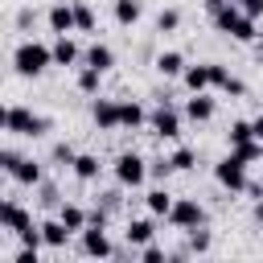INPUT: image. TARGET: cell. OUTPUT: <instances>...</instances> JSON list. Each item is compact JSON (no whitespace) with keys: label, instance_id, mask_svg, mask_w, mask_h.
Returning a JSON list of instances; mask_svg holds the SVG:
<instances>
[{"label":"cell","instance_id":"1","mask_svg":"<svg viewBox=\"0 0 263 263\" xmlns=\"http://www.w3.org/2000/svg\"><path fill=\"white\" fill-rule=\"evenodd\" d=\"M205 16L214 21L218 33H226L230 41H242V45H255L259 33H255V16H247L238 4L230 0H205Z\"/></svg>","mask_w":263,"mask_h":263},{"label":"cell","instance_id":"2","mask_svg":"<svg viewBox=\"0 0 263 263\" xmlns=\"http://www.w3.org/2000/svg\"><path fill=\"white\" fill-rule=\"evenodd\" d=\"M49 66H53V45H45V41L25 37V41L12 49V74H16V78H41Z\"/></svg>","mask_w":263,"mask_h":263},{"label":"cell","instance_id":"3","mask_svg":"<svg viewBox=\"0 0 263 263\" xmlns=\"http://www.w3.org/2000/svg\"><path fill=\"white\" fill-rule=\"evenodd\" d=\"M4 132L8 136H25V140H41L45 132H53V119L49 115H37L25 103H8L4 107Z\"/></svg>","mask_w":263,"mask_h":263},{"label":"cell","instance_id":"4","mask_svg":"<svg viewBox=\"0 0 263 263\" xmlns=\"http://www.w3.org/2000/svg\"><path fill=\"white\" fill-rule=\"evenodd\" d=\"M181 119H185V111H177L168 99H160V103L148 111V127H152L156 140H177V136H181Z\"/></svg>","mask_w":263,"mask_h":263},{"label":"cell","instance_id":"5","mask_svg":"<svg viewBox=\"0 0 263 263\" xmlns=\"http://www.w3.org/2000/svg\"><path fill=\"white\" fill-rule=\"evenodd\" d=\"M111 173H115V185H123V189H140V185L148 181V160H144L140 152H119L115 164H111Z\"/></svg>","mask_w":263,"mask_h":263},{"label":"cell","instance_id":"6","mask_svg":"<svg viewBox=\"0 0 263 263\" xmlns=\"http://www.w3.org/2000/svg\"><path fill=\"white\" fill-rule=\"evenodd\" d=\"M214 181H218L226 193H242V189H247V181H251V177H247V160H238L234 152H230V156H222V160L214 164Z\"/></svg>","mask_w":263,"mask_h":263},{"label":"cell","instance_id":"7","mask_svg":"<svg viewBox=\"0 0 263 263\" xmlns=\"http://www.w3.org/2000/svg\"><path fill=\"white\" fill-rule=\"evenodd\" d=\"M168 226L173 230H193V226H205V205L197 197H177L173 210H168Z\"/></svg>","mask_w":263,"mask_h":263},{"label":"cell","instance_id":"8","mask_svg":"<svg viewBox=\"0 0 263 263\" xmlns=\"http://www.w3.org/2000/svg\"><path fill=\"white\" fill-rule=\"evenodd\" d=\"M29 226H37L33 214H29L16 197H4V201H0V230H8V234H25Z\"/></svg>","mask_w":263,"mask_h":263},{"label":"cell","instance_id":"9","mask_svg":"<svg viewBox=\"0 0 263 263\" xmlns=\"http://www.w3.org/2000/svg\"><path fill=\"white\" fill-rule=\"evenodd\" d=\"M78 247H82V255H90V259H111V255H115V247H111V238H107V226H95V222L82 230V242H78Z\"/></svg>","mask_w":263,"mask_h":263},{"label":"cell","instance_id":"10","mask_svg":"<svg viewBox=\"0 0 263 263\" xmlns=\"http://www.w3.org/2000/svg\"><path fill=\"white\" fill-rule=\"evenodd\" d=\"M218 115V99L210 95V90H193L189 99H185V119H193V123H210Z\"/></svg>","mask_w":263,"mask_h":263},{"label":"cell","instance_id":"11","mask_svg":"<svg viewBox=\"0 0 263 263\" xmlns=\"http://www.w3.org/2000/svg\"><path fill=\"white\" fill-rule=\"evenodd\" d=\"M90 119H95L99 132H115V127H119V99H103V95H95V103H90Z\"/></svg>","mask_w":263,"mask_h":263},{"label":"cell","instance_id":"12","mask_svg":"<svg viewBox=\"0 0 263 263\" xmlns=\"http://www.w3.org/2000/svg\"><path fill=\"white\" fill-rule=\"evenodd\" d=\"M8 177H12L16 185H25V189H37V185L45 181V168H41V160H33V156H16V164L8 168Z\"/></svg>","mask_w":263,"mask_h":263},{"label":"cell","instance_id":"13","mask_svg":"<svg viewBox=\"0 0 263 263\" xmlns=\"http://www.w3.org/2000/svg\"><path fill=\"white\" fill-rule=\"evenodd\" d=\"M210 82H214V90H222V95H230V99H242V95H247V82L234 78L222 62H210Z\"/></svg>","mask_w":263,"mask_h":263},{"label":"cell","instance_id":"14","mask_svg":"<svg viewBox=\"0 0 263 263\" xmlns=\"http://www.w3.org/2000/svg\"><path fill=\"white\" fill-rule=\"evenodd\" d=\"M45 21H49V33H74V29H78V25H74V4H66V0L49 4Z\"/></svg>","mask_w":263,"mask_h":263},{"label":"cell","instance_id":"15","mask_svg":"<svg viewBox=\"0 0 263 263\" xmlns=\"http://www.w3.org/2000/svg\"><path fill=\"white\" fill-rule=\"evenodd\" d=\"M74 62H82L78 41H74L70 33H58V37H53V66H74Z\"/></svg>","mask_w":263,"mask_h":263},{"label":"cell","instance_id":"16","mask_svg":"<svg viewBox=\"0 0 263 263\" xmlns=\"http://www.w3.org/2000/svg\"><path fill=\"white\" fill-rule=\"evenodd\" d=\"M82 62H86V66H95V70H103V74H107V70H111V66H115V49H111V45H107V41H90V45H86V49H82Z\"/></svg>","mask_w":263,"mask_h":263},{"label":"cell","instance_id":"17","mask_svg":"<svg viewBox=\"0 0 263 263\" xmlns=\"http://www.w3.org/2000/svg\"><path fill=\"white\" fill-rule=\"evenodd\" d=\"M152 66H156V74H160V78H181L189 62H185V53H181V49H164V53H156V62H152Z\"/></svg>","mask_w":263,"mask_h":263},{"label":"cell","instance_id":"18","mask_svg":"<svg viewBox=\"0 0 263 263\" xmlns=\"http://www.w3.org/2000/svg\"><path fill=\"white\" fill-rule=\"evenodd\" d=\"M70 173H74L82 185H90V181H99V173H103V160H99L95 152H78V156H74V164H70Z\"/></svg>","mask_w":263,"mask_h":263},{"label":"cell","instance_id":"19","mask_svg":"<svg viewBox=\"0 0 263 263\" xmlns=\"http://www.w3.org/2000/svg\"><path fill=\"white\" fill-rule=\"evenodd\" d=\"M152 234H156V226H152V218H127V226H123V238H127V247H144V242H152Z\"/></svg>","mask_w":263,"mask_h":263},{"label":"cell","instance_id":"20","mask_svg":"<svg viewBox=\"0 0 263 263\" xmlns=\"http://www.w3.org/2000/svg\"><path fill=\"white\" fill-rule=\"evenodd\" d=\"M70 234H74V230H70L62 218H45V222H41V238H45L49 251H62V247L70 242Z\"/></svg>","mask_w":263,"mask_h":263},{"label":"cell","instance_id":"21","mask_svg":"<svg viewBox=\"0 0 263 263\" xmlns=\"http://www.w3.org/2000/svg\"><path fill=\"white\" fill-rule=\"evenodd\" d=\"M111 16H115L119 29H132V25H140V16H144V0H115V4H111Z\"/></svg>","mask_w":263,"mask_h":263},{"label":"cell","instance_id":"22","mask_svg":"<svg viewBox=\"0 0 263 263\" xmlns=\"http://www.w3.org/2000/svg\"><path fill=\"white\" fill-rule=\"evenodd\" d=\"M144 123H148V111H144L136 99H119V127L136 132V127H144Z\"/></svg>","mask_w":263,"mask_h":263},{"label":"cell","instance_id":"23","mask_svg":"<svg viewBox=\"0 0 263 263\" xmlns=\"http://www.w3.org/2000/svg\"><path fill=\"white\" fill-rule=\"evenodd\" d=\"M173 201H177V197H173L164 185H156V189H148V193H144V205H148V214H152V218H168Z\"/></svg>","mask_w":263,"mask_h":263},{"label":"cell","instance_id":"24","mask_svg":"<svg viewBox=\"0 0 263 263\" xmlns=\"http://www.w3.org/2000/svg\"><path fill=\"white\" fill-rule=\"evenodd\" d=\"M58 218H62L74 234H82V230H86V222H90V210H82L78 201H62V205H58Z\"/></svg>","mask_w":263,"mask_h":263},{"label":"cell","instance_id":"25","mask_svg":"<svg viewBox=\"0 0 263 263\" xmlns=\"http://www.w3.org/2000/svg\"><path fill=\"white\" fill-rule=\"evenodd\" d=\"M181 82H185V90L193 95V90H210L214 82H210V62H197V66H185V74H181Z\"/></svg>","mask_w":263,"mask_h":263},{"label":"cell","instance_id":"26","mask_svg":"<svg viewBox=\"0 0 263 263\" xmlns=\"http://www.w3.org/2000/svg\"><path fill=\"white\" fill-rule=\"evenodd\" d=\"M214 247V234L205 230V226H193V230H185V255H205Z\"/></svg>","mask_w":263,"mask_h":263},{"label":"cell","instance_id":"27","mask_svg":"<svg viewBox=\"0 0 263 263\" xmlns=\"http://www.w3.org/2000/svg\"><path fill=\"white\" fill-rule=\"evenodd\" d=\"M62 201H66V197H62V189H58L53 181H41V185H37V205H41V210H53V214H58Z\"/></svg>","mask_w":263,"mask_h":263},{"label":"cell","instance_id":"28","mask_svg":"<svg viewBox=\"0 0 263 263\" xmlns=\"http://www.w3.org/2000/svg\"><path fill=\"white\" fill-rule=\"evenodd\" d=\"M70 4H74V25H78V33H95V25H99V21H95V8H90L86 0H70Z\"/></svg>","mask_w":263,"mask_h":263},{"label":"cell","instance_id":"29","mask_svg":"<svg viewBox=\"0 0 263 263\" xmlns=\"http://www.w3.org/2000/svg\"><path fill=\"white\" fill-rule=\"evenodd\" d=\"M74 82H78V90H82V95H99V86H103V70H95V66H82Z\"/></svg>","mask_w":263,"mask_h":263},{"label":"cell","instance_id":"30","mask_svg":"<svg viewBox=\"0 0 263 263\" xmlns=\"http://www.w3.org/2000/svg\"><path fill=\"white\" fill-rule=\"evenodd\" d=\"M226 140H230V148H238V144L255 140V127H251V119H234V123L226 127Z\"/></svg>","mask_w":263,"mask_h":263},{"label":"cell","instance_id":"31","mask_svg":"<svg viewBox=\"0 0 263 263\" xmlns=\"http://www.w3.org/2000/svg\"><path fill=\"white\" fill-rule=\"evenodd\" d=\"M181 29V8H160L156 12V33H177Z\"/></svg>","mask_w":263,"mask_h":263},{"label":"cell","instance_id":"32","mask_svg":"<svg viewBox=\"0 0 263 263\" xmlns=\"http://www.w3.org/2000/svg\"><path fill=\"white\" fill-rule=\"evenodd\" d=\"M74 156H78V152H74V144H66V140H58V144L49 148V160H53L58 168H70V164H74Z\"/></svg>","mask_w":263,"mask_h":263},{"label":"cell","instance_id":"33","mask_svg":"<svg viewBox=\"0 0 263 263\" xmlns=\"http://www.w3.org/2000/svg\"><path fill=\"white\" fill-rule=\"evenodd\" d=\"M238 160H247V164H255V160H263V140H247V144H238V148H230Z\"/></svg>","mask_w":263,"mask_h":263},{"label":"cell","instance_id":"34","mask_svg":"<svg viewBox=\"0 0 263 263\" xmlns=\"http://www.w3.org/2000/svg\"><path fill=\"white\" fill-rule=\"evenodd\" d=\"M168 160H173V168H177V173H189V168L197 164V152H193L189 144H181V148H177V152H173Z\"/></svg>","mask_w":263,"mask_h":263},{"label":"cell","instance_id":"35","mask_svg":"<svg viewBox=\"0 0 263 263\" xmlns=\"http://www.w3.org/2000/svg\"><path fill=\"white\" fill-rule=\"evenodd\" d=\"M173 173H177V168H173L168 156H152V160H148V177H152V181H168Z\"/></svg>","mask_w":263,"mask_h":263},{"label":"cell","instance_id":"36","mask_svg":"<svg viewBox=\"0 0 263 263\" xmlns=\"http://www.w3.org/2000/svg\"><path fill=\"white\" fill-rule=\"evenodd\" d=\"M119 189H123V185H119ZM119 189H107V193H99V205H103L107 214H115V210H119Z\"/></svg>","mask_w":263,"mask_h":263},{"label":"cell","instance_id":"37","mask_svg":"<svg viewBox=\"0 0 263 263\" xmlns=\"http://www.w3.org/2000/svg\"><path fill=\"white\" fill-rule=\"evenodd\" d=\"M140 259H144V263H164V251H160L156 242H144V247H140Z\"/></svg>","mask_w":263,"mask_h":263},{"label":"cell","instance_id":"38","mask_svg":"<svg viewBox=\"0 0 263 263\" xmlns=\"http://www.w3.org/2000/svg\"><path fill=\"white\" fill-rule=\"evenodd\" d=\"M230 4H238V8H242L247 16H255V21L263 16V0H230Z\"/></svg>","mask_w":263,"mask_h":263},{"label":"cell","instance_id":"39","mask_svg":"<svg viewBox=\"0 0 263 263\" xmlns=\"http://www.w3.org/2000/svg\"><path fill=\"white\" fill-rule=\"evenodd\" d=\"M33 21H37V12H33V8H29V4H25V8H21V12H16V29H21V33H25V29H33Z\"/></svg>","mask_w":263,"mask_h":263},{"label":"cell","instance_id":"40","mask_svg":"<svg viewBox=\"0 0 263 263\" xmlns=\"http://www.w3.org/2000/svg\"><path fill=\"white\" fill-rule=\"evenodd\" d=\"M16 156H21V152H16V148H0V168H4V173H8V168H12V164H16Z\"/></svg>","mask_w":263,"mask_h":263},{"label":"cell","instance_id":"41","mask_svg":"<svg viewBox=\"0 0 263 263\" xmlns=\"http://www.w3.org/2000/svg\"><path fill=\"white\" fill-rule=\"evenodd\" d=\"M251 218L263 226V197H255V205H251Z\"/></svg>","mask_w":263,"mask_h":263},{"label":"cell","instance_id":"42","mask_svg":"<svg viewBox=\"0 0 263 263\" xmlns=\"http://www.w3.org/2000/svg\"><path fill=\"white\" fill-rule=\"evenodd\" d=\"M251 127H255V140H263V111H259V115L251 119Z\"/></svg>","mask_w":263,"mask_h":263}]
</instances>
